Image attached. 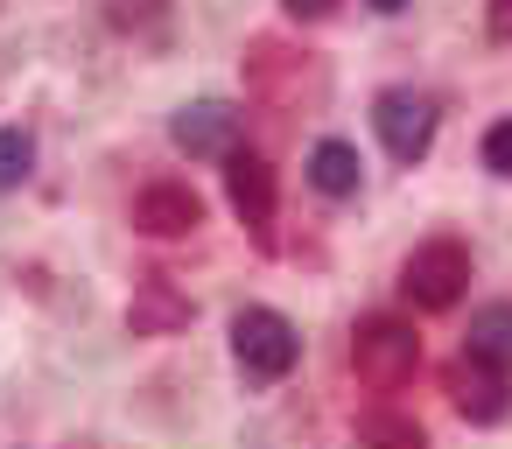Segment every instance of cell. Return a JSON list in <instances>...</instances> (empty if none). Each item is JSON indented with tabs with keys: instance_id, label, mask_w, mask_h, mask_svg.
I'll list each match as a JSON object with an SVG mask.
<instances>
[{
	"instance_id": "obj_1",
	"label": "cell",
	"mask_w": 512,
	"mask_h": 449,
	"mask_svg": "<svg viewBox=\"0 0 512 449\" xmlns=\"http://www.w3.org/2000/svg\"><path fill=\"white\" fill-rule=\"evenodd\" d=\"M232 351H239V372H246L253 386H274V379L295 372L302 337H295V323H288L281 309H239V323H232Z\"/></svg>"
},
{
	"instance_id": "obj_2",
	"label": "cell",
	"mask_w": 512,
	"mask_h": 449,
	"mask_svg": "<svg viewBox=\"0 0 512 449\" xmlns=\"http://www.w3.org/2000/svg\"><path fill=\"white\" fill-rule=\"evenodd\" d=\"M351 365H358V379H365L372 393H400V386L414 379V365H421V337H414L400 316H372V323H358V337H351Z\"/></svg>"
},
{
	"instance_id": "obj_3",
	"label": "cell",
	"mask_w": 512,
	"mask_h": 449,
	"mask_svg": "<svg viewBox=\"0 0 512 449\" xmlns=\"http://www.w3.org/2000/svg\"><path fill=\"white\" fill-rule=\"evenodd\" d=\"M400 288H407L414 309H449V302L470 288V253H463L456 239H428V246H414V260L400 267Z\"/></svg>"
},
{
	"instance_id": "obj_4",
	"label": "cell",
	"mask_w": 512,
	"mask_h": 449,
	"mask_svg": "<svg viewBox=\"0 0 512 449\" xmlns=\"http://www.w3.org/2000/svg\"><path fill=\"white\" fill-rule=\"evenodd\" d=\"M239 127H246L239 106L197 99V106H183V113L169 120V141H176L183 155H232V148H239Z\"/></svg>"
},
{
	"instance_id": "obj_5",
	"label": "cell",
	"mask_w": 512,
	"mask_h": 449,
	"mask_svg": "<svg viewBox=\"0 0 512 449\" xmlns=\"http://www.w3.org/2000/svg\"><path fill=\"white\" fill-rule=\"evenodd\" d=\"M372 120H379V141H386L393 162H421L428 141H435V106L414 99V92H386V99L372 106Z\"/></svg>"
},
{
	"instance_id": "obj_6",
	"label": "cell",
	"mask_w": 512,
	"mask_h": 449,
	"mask_svg": "<svg viewBox=\"0 0 512 449\" xmlns=\"http://www.w3.org/2000/svg\"><path fill=\"white\" fill-rule=\"evenodd\" d=\"M134 225H141L148 239H183V232L204 225V197H197L190 183H148V190L134 197Z\"/></svg>"
},
{
	"instance_id": "obj_7",
	"label": "cell",
	"mask_w": 512,
	"mask_h": 449,
	"mask_svg": "<svg viewBox=\"0 0 512 449\" xmlns=\"http://www.w3.org/2000/svg\"><path fill=\"white\" fill-rule=\"evenodd\" d=\"M225 190H232V211L267 239V232H274V169H267L253 148H232V155H225Z\"/></svg>"
},
{
	"instance_id": "obj_8",
	"label": "cell",
	"mask_w": 512,
	"mask_h": 449,
	"mask_svg": "<svg viewBox=\"0 0 512 449\" xmlns=\"http://www.w3.org/2000/svg\"><path fill=\"white\" fill-rule=\"evenodd\" d=\"M449 393H456V407H463L477 428H491V421L512 414V386H505V372H491V365H477V358H463V365L449 372Z\"/></svg>"
},
{
	"instance_id": "obj_9",
	"label": "cell",
	"mask_w": 512,
	"mask_h": 449,
	"mask_svg": "<svg viewBox=\"0 0 512 449\" xmlns=\"http://www.w3.org/2000/svg\"><path fill=\"white\" fill-rule=\"evenodd\" d=\"M127 323H134V337H169V330H183V323H190V295H176V281H169V274H141Z\"/></svg>"
},
{
	"instance_id": "obj_10",
	"label": "cell",
	"mask_w": 512,
	"mask_h": 449,
	"mask_svg": "<svg viewBox=\"0 0 512 449\" xmlns=\"http://www.w3.org/2000/svg\"><path fill=\"white\" fill-rule=\"evenodd\" d=\"M463 358H477V365H491V372H512V302H491V309L470 316Z\"/></svg>"
},
{
	"instance_id": "obj_11",
	"label": "cell",
	"mask_w": 512,
	"mask_h": 449,
	"mask_svg": "<svg viewBox=\"0 0 512 449\" xmlns=\"http://www.w3.org/2000/svg\"><path fill=\"white\" fill-rule=\"evenodd\" d=\"M358 176H365V162H358L351 141H316L309 148V183L323 197H358Z\"/></svg>"
},
{
	"instance_id": "obj_12",
	"label": "cell",
	"mask_w": 512,
	"mask_h": 449,
	"mask_svg": "<svg viewBox=\"0 0 512 449\" xmlns=\"http://www.w3.org/2000/svg\"><path fill=\"white\" fill-rule=\"evenodd\" d=\"M358 442H365V449H428L421 421H407V414H393V407L365 414V421H358Z\"/></svg>"
},
{
	"instance_id": "obj_13",
	"label": "cell",
	"mask_w": 512,
	"mask_h": 449,
	"mask_svg": "<svg viewBox=\"0 0 512 449\" xmlns=\"http://www.w3.org/2000/svg\"><path fill=\"white\" fill-rule=\"evenodd\" d=\"M29 169H36V141L22 127H0V190L29 183Z\"/></svg>"
},
{
	"instance_id": "obj_14",
	"label": "cell",
	"mask_w": 512,
	"mask_h": 449,
	"mask_svg": "<svg viewBox=\"0 0 512 449\" xmlns=\"http://www.w3.org/2000/svg\"><path fill=\"white\" fill-rule=\"evenodd\" d=\"M484 169H491V176H512V120H498V127L484 134Z\"/></svg>"
},
{
	"instance_id": "obj_15",
	"label": "cell",
	"mask_w": 512,
	"mask_h": 449,
	"mask_svg": "<svg viewBox=\"0 0 512 449\" xmlns=\"http://www.w3.org/2000/svg\"><path fill=\"white\" fill-rule=\"evenodd\" d=\"M281 8H288V15H302V22H323L337 0H281Z\"/></svg>"
},
{
	"instance_id": "obj_16",
	"label": "cell",
	"mask_w": 512,
	"mask_h": 449,
	"mask_svg": "<svg viewBox=\"0 0 512 449\" xmlns=\"http://www.w3.org/2000/svg\"><path fill=\"white\" fill-rule=\"evenodd\" d=\"M491 36L512 43V0H491Z\"/></svg>"
},
{
	"instance_id": "obj_17",
	"label": "cell",
	"mask_w": 512,
	"mask_h": 449,
	"mask_svg": "<svg viewBox=\"0 0 512 449\" xmlns=\"http://www.w3.org/2000/svg\"><path fill=\"white\" fill-rule=\"evenodd\" d=\"M372 8H379V15H400V8H407V0H372Z\"/></svg>"
}]
</instances>
